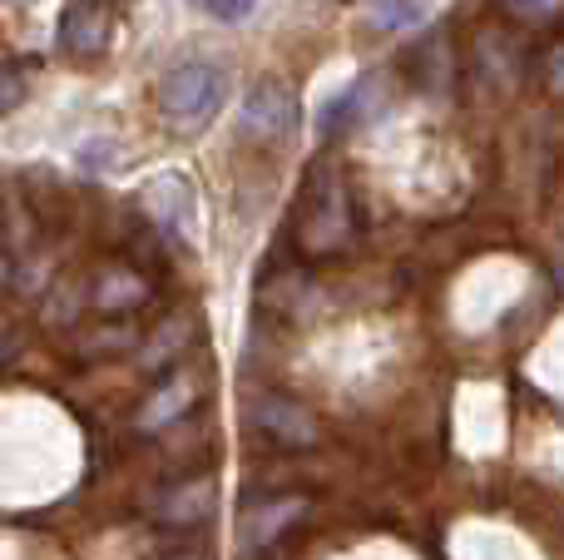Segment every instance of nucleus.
Listing matches in <instances>:
<instances>
[{
  "instance_id": "nucleus-17",
  "label": "nucleus",
  "mask_w": 564,
  "mask_h": 560,
  "mask_svg": "<svg viewBox=\"0 0 564 560\" xmlns=\"http://www.w3.org/2000/svg\"><path fill=\"white\" fill-rule=\"evenodd\" d=\"M25 95V75L20 69H0V109H15Z\"/></svg>"
},
{
  "instance_id": "nucleus-13",
  "label": "nucleus",
  "mask_w": 564,
  "mask_h": 560,
  "mask_svg": "<svg viewBox=\"0 0 564 560\" xmlns=\"http://www.w3.org/2000/svg\"><path fill=\"white\" fill-rule=\"evenodd\" d=\"M144 208L154 214V224L174 228V234H188V224H194V189L178 174H164L144 189Z\"/></svg>"
},
{
  "instance_id": "nucleus-12",
  "label": "nucleus",
  "mask_w": 564,
  "mask_h": 560,
  "mask_svg": "<svg viewBox=\"0 0 564 560\" xmlns=\"http://www.w3.org/2000/svg\"><path fill=\"white\" fill-rule=\"evenodd\" d=\"M139 343H144L139 323H129V317H105V323L75 333V357L79 363H109V357L139 353Z\"/></svg>"
},
{
  "instance_id": "nucleus-11",
  "label": "nucleus",
  "mask_w": 564,
  "mask_h": 560,
  "mask_svg": "<svg viewBox=\"0 0 564 560\" xmlns=\"http://www.w3.org/2000/svg\"><path fill=\"white\" fill-rule=\"evenodd\" d=\"M188 337H194L188 317H178V313L164 317V323H159L154 333H144V343H139V367H144L149 377H164V373H174V367H184Z\"/></svg>"
},
{
  "instance_id": "nucleus-20",
  "label": "nucleus",
  "mask_w": 564,
  "mask_h": 560,
  "mask_svg": "<svg viewBox=\"0 0 564 560\" xmlns=\"http://www.w3.org/2000/svg\"><path fill=\"white\" fill-rule=\"evenodd\" d=\"M6 283H10V258L0 254V288H6Z\"/></svg>"
},
{
  "instance_id": "nucleus-4",
  "label": "nucleus",
  "mask_w": 564,
  "mask_h": 560,
  "mask_svg": "<svg viewBox=\"0 0 564 560\" xmlns=\"http://www.w3.org/2000/svg\"><path fill=\"white\" fill-rule=\"evenodd\" d=\"M248 422H253L258 432L268 437V442H278L282 452H312V446L322 442L317 417H312L302 402H292V397H278V392L253 397V402H248Z\"/></svg>"
},
{
  "instance_id": "nucleus-2",
  "label": "nucleus",
  "mask_w": 564,
  "mask_h": 560,
  "mask_svg": "<svg viewBox=\"0 0 564 560\" xmlns=\"http://www.w3.org/2000/svg\"><path fill=\"white\" fill-rule=\"evenodd\" d=\"M224 69L218 65H204V60H184V65H174L164 79H159V115L169 119L174 129H198L208 125V119L218 115V105H224Z\"/></svg>"
},
{
  "instance_id": "nucleus-8",
  "label": "nucleus",
  "mask_w": 564,
  "mask_h": 560,
  "mask_svg": "<svg viewBox=\"0 0 564 560\" xmlns=\"http://www.w3.org/2000/svg\"><path fill=\"white\" fill-rule=\"evenodd\" d=\"M149 298H154V283H149L134 263H105L95 273V283H89V308H95L99 317H129V313H139Z\"/></svg>"
},
{
  "instance_id": "nucleus-5",
  "label": "nucleus",
  "mask_w": 564,
  "mask_h": 560,
  "mask_svg": "<svg viewBox=\"0 0 564 560\" xmlns=\"http://www.w3.org/2000/svg\"><path fill=\"white\" fill-rule=\"evenodd\" d=\"M198 397H204V377L188 373V367H174V373H164V383H159L154 392H149L144 402H139L134 427H139L144 437L169 432V427H178L188 412H194Z\"/></svg>"
},
{
  "instance_id": "nucleus-22",
  "label": "nucleus",
  "mask_w": 564,
  "mask_h": 560,
  "mask_svg": "<svg viewBox=\"0 0 564 560\" xmlns=\"http://www.w3.org/2000/svg\"><path fill=\"white\" fill-rule=\"evenodd\" d=\"M198 6H204V0H198Z\"/></svg>"
},
{
  "instance_id": "nucleus-7",
  "label": "nucleus",
  "mask_w": 564,
  "mask_h": 560,
  "mask_svg": "<svg viewBox=\"0 0 564 560\" xmlns=\"http://www.w3.org/2000/svg\"><path fill=\"white\" fill-rule=\"evenodd\" d=\"M218 506V482L208 472H194V476H178V482H169L164 492L154 496V521L169 526V531H194V526H204L208 516H214Z\"/></svg>"
},
{
  "instance_id": "nucleus-21",
  "label": "nucleus",
  "mask_w": 564,
  "mask_h": 560,
  "mask_svg": "<svg viewBox=\"0 0 564 560\" xmlns=\"http://www.w3.org/2000/svg\"><path fill=\"white\" fill-rule=\"evenodd\" d=\"M510 6H520V10H530V6H540V0H510Z\"/></svg>"
},
{
  "instance_id": "nucleus-6",
  "label": "nucleus",
  "mask_w": 564,
  "mask_h": 560,
  "mask_svg": "<svg viewBox=\"0 0 564 560\" xmlns=\"http://www.w3.org/2000/svg\"><path fill=\"white\" fill-rule=\"evenodd\" d=\"M115 40V10L109 0H69L65 15H59L55 45L65 50L69 60H99Z\"/></svg>"
},
{
  "instance_id": "nucleus-16",
  "label": "nucleus",
  "mask_w": 564,
  "mask_h": 560,
  "mask_svg": "<svg viewBox=\"0 0 564 560\" xmlns=\"http://www.w3.org/2000/svg\"><path fill=\"white\" fill-rule=\"evenodd\" d=\"M421 6L416 0H377V25L381 30H401V25H416Z\"/></svg>"
},
{
  "instance_id": "nucleus-18",
  "label": "nucleus",
  "mask_w": 564,
  "mask_h": 560,
  "mask_svg": "<svg viewBox=\"0 0 564 560\" xmlns=\"http://www.w3.org/2000/svg\"><path fill=\"white\" fill-rule=\"evenodd\" d=\"M208 6V15H218V20H243L248 10H253V0H204Z\"/></svg>"
},
{
  "instance_id": "nucleus-3",
  "label": "nucleus",
  "mask_w": 564,
  "mask_h": 560,
  "mask_svg": "<svg viewBox=\"0 0 564 560\" xmlns=\"http://www.w3.org/2000/svg\"><path fill=\"white\" fill-rule=\"evenodd\" d=\"M238 125H243V134L258 139V144H288V139L302 129L297 89L278 75L258 79V85L243 95V115H238Z\"/></svg>"
},
{
  "instance_id": "nucleus-1",
  "label": "nucleus",
  "mask_w": 564,
  "mask_h": 560,
  "mask_svg": "<svg viewBox=\"0 0 564 560\" xmlns=\"http://www.w3.org/2000/svg\"><path fill=\"white\" fill-rule=\"evenodd\" d=\"M292 238H297V254L322 263V258H337L357 244V198L351 184L337 164L317 159L307 169V184L297 194V214H292Z\"/></svg>"
},
{
  "instance_id": "nucleus-9",
  "label": "nucleus",
  "mask_w": 564,
  "mask_h": 560,
  "mask_svg": "<svg viewBox=\"0 0 564 560\" xmlns=\"http://www.w3.org/2000/svg\"><path fill=\"white\" fill-rule=\"evenodd\" d=\"M470 55H476V75L486 79L490 89H516L520 85V69H525V40L516 35V30H500V25H486L476 35V45H470Z\"/></svg>"
},
{
  "instance_id": "nucleus-14",
  "label": "nucleus",
  "mask_w": 564,
  "mask_h": 560,
  "mask_svg": "<svg viewBox=\"0 0 564 560\" xmlns=\"http://www.w3.org/2000/svg\"><path fill=\"white\" fill-rule=\"evenodd\" d=\"M371 85H377V75L351 79V85L341 89L327 109H322V134L337 139V134H347V129H357L361 119H367V109H371Z\"/></svg>"
},
{
  "instance_id": "nucleus-19",
  "label": "nucleus",
  "mask_w": 564,
  "mask_h": 560,
  "mask_svg": "<svg viewBox=\"0 0 564 560\" xmlns=\"http://www.w3.org/2000/svg\"><path fill=\"white\" fill-rule=\"evenodd\" d=\"M164 560H208L204 551H174V556H164Z\"/></svg>"
},
{
  "instance_id": "nucleus-15",
  "label": "nucleus",
  "mask_w": 564,
  "mask_h": 560,
  "mask_svg": "<svg viewBox=\"0 0 564 560\" xmlns=\"http://www.w3.org/2000/svg\"><path fill=\"white\" fill-rule=\"evenodd\" d=\"M411 60H416V79H421V89H446L451 69H456V60L446 55V30H431V35L421 40L416 50H411Z\"/></svg>"
},
{
  "instance_id": "nucleus-10",
  "label": "nucleus",
  "mask_w": 564,
  "mask_h": 560,
  "mask_svg": "<svg viewBox=\"0 0 564 560\" xmlns=\"http://www.w3.org/2000/svg\"><path fill=\"white\" fill-rule=\"evenodd\" d=\"M302 516H307V496H273V502L253 506V511L243 516L238 541H243V551H268V546H278L282 536H288V526H297Z\"/></svg>"
}]
</instances>
